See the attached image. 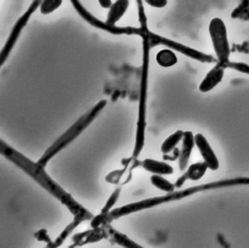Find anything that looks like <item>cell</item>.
Segmentation results:
<instances>
[{
	"instance_id": "cell-1",
	"label": "cell",
	"mask_w": 249,
	"mask_h": 248,
	"mask_svg": "<svg viewBox=\"0 0 249 248\" xmlns=\"http://www.w3.org/2000/svg\"><path fill=\"white\" fill-rule=\"evenodd\" d=\"M235 186H249V177H234V178H229V179H223L218 181H212L200 185L192 186L183 190L174 191L172 193L165 194L164 195L160 196H154L145 198L139 201H134L131 203L124 204L123 206L117 207L115 209H112L107 214H101L93 216V218L90 220V228H103L106 226H109L111 222L114 220H117L121 217L136 213L145 209H149L163 203L171 202V201H178L180 199L186 198L188 196H191L195 194L205 192L209 190H216V189H222V188H229V187H235Z\"/></svg>"
},
{
	"instance_id": "cell-2",
	"label": "cell",
	"mask_w": 249,
	"mask_h": 248,
	"mask_svg": "<svg viewBox=\"0 0 249 248\" xmlns=\"http://www.w3.org/2000/svg\"><path fill=\"white\" fill-rule=\"evenodd\" d=\"M0 155L16 164L49 194L54 196L68 209L74 218H78L83 222L90 221L93 218L94 215L76 201L70 194L65 192L53 179H52L43 166H41L37 161L35 162L31 160L18 151L15 150L2 139H0Z\"/></svg>"
},
{
	"instance_id": "cell-3",
	"label": "cell",
	"mask_w": 249,
	"mask_h": 248,
	"mask_svg": "<svg viewBox=\"0 0 249 248\" xmlns=\"http://www.w3.org/2000/svg\"><path fill=\"white\" fill-rule=\"evenodd\" d=\"M142 64L139 83V97L138 111L136 122L135 141L132 151V157L138 158L145 145V130H146V115L148 101V87H149V66H150V44L145 35L142 37Z\"/></svg>"
},
{
	"instance_id": "cell-4",
	"label": "cell",
	"mask_w": 249,
	"mask_h": 248,
	"mask_svg": "<svg viewBox=\"0 0 249 248\" xmlns=\"http://www.w3.org/2000/svg\"><path fill=\"white\" fill-rule=\"evenodd\" d=\"M107 101L105 99L99 100L90 110L82 115L77 121L74 122L72 125H70L41 156V158L37 160V162L45 167L48 162L54 158L59 152L65 149L70 143H72L86 128L89 126V124L97 118L100 112L105 108Z\"/></svg>"
},
{
	"instance_id": "cell-5",
	"label": "cell",
	"mask_w": 249,
	"mask_h": 248,
	"mask_svg": "<svg viewBox=\"0 0 249 248\" xmlns=\"http://www.w3.org/2000/svg\"><path fill=\"white\" fill-rule=\"evenodd\" d=\"M71 4L73 5L76 12L79 14V16L86 20L89 24L91 26L101 29L105 32L114 34V35H138L142 37L144 35V32L146 29H148V24L143 23L140 24L139 27L134 26H117V25H111L106 23L103 20H100L99 18H95L92 14H90L79 1H72Z\"/></svg>"
},
{
	"instance_id": "cell-6",
	"label": "cell",
	"mask_w": 249,
	"mask_h": 248,
	"mask_svg": "<svg viewBox=\"0 0 249 248\" xmlns=\"http://www.w3.org/2000/svg\"><path fill=\"white\" fill-rule=\"evenodd\" d=\"M144 35L147 37L151 48L156 47L158 45H162V46L167 47V49H169L171 51L178 52V53H182V54H184V55H186L190 58L197 60L199 62H202V63H214V62H216L217 63V59L213 55L204 53L199 52L196 49H193L191 47L183 45L179 42L173 41L169 38H166V37L160 36L159 34H156L154 32H151L149 30V28L145 30Z\"/></svg>"
},
{
	"instance_id": "cell-7",
	"label": "cell",
	"mask_w": 249,
	"mask_h": 248,
	"mask_svg": "<svg viewBox=\"0 0 249 248\" xmlns=\"http://www.w3.org/2000/svg\"><path fill=\"white\" fill-rule=\"evenodd\" d=\"M208 31L217 62L226 64L230 61L231 49L228 40L227 27L224 20L220 18H212L209 22Z\"/></svg>"
},
{
	"instance_id": "cell-8",
	"label": "cell",
	"mask_w": 249,
	"mask_h": 248,
	"mask_svg": "<svg viewBox=\"0 0 249 248\" xmlns=\"http://www.w3.org/2000/svg\"><path fill=\"white\" fill-rule=\"evenodd\" d=\"M41 1H33L30 3V5L28 6V8L26 9V11L17 19V21L15 22L5 44L3 45L2 49L0 50V68L5 64L6 60L8 59V57L10 56L12 51L15 48V45L17 44L22 30L24 29V27L27 25L30 18L32 17V15L34 14V12L39 8Z\"/></svg>"
},
{
	"instance_id": "cell-9",
	"label": "cell",
	"mask_w": 249,
	"mask_h": 248,
	"mask_svg": "<svg viewBox=\"0 0 249 248\" xmlns=\"http://www.w3.org/2000/svg\"><path fill=\"white\" fill-rule=\"evenodd\" d=\"M108 237L109 235L105 228H90L88 230L75 233L71 238L72 243L68 246V248H81L85 245L95 243Z\"/></svg>"
},
{
	"instance_id": "cell-10",
	"label": "cell",
	"mask_w": 249,
	"mask_h": 248,
	"mask_svg": "<svg viewBox=\"0 0 249 248\" xmlns=\"http://www.w3.org/2000/svg\"><path fill=\"white\" fill-rule=\"evenodd\" d=\"M195 145L197 147L202 159L203 162L206 164L207 168L211 170H217L219 168V159L213 151L212 147L208 143L205 136L201 133H196L194 135Z\"/></svg>"
},
{
	"instance_id": "cell-11",
	"label": "cell",
	"mask_w": 249,
	"mask_h": 248,
	"mask_svg": "<svg viewBox=\"0 0 249 248\" xmlns=\"http://www.w3.org/2000/svg\"><path fill=\"white\" fill-rule=\"evenodd\" d=\"M226 67L224 64L217 62L213 68H211L208 73L204 76L202 81L198 86V89L201 92H208L213 89L222 80L225 74Z\"/></svg>"
},
{
	"instance_id": "cell-12",
	"label": "cell",
	"mask_w": 249,
	"mask_h": 248,
	"mask_svg": "<svg viewBox=\"0 0 249 248\" xmlns=\"http://www.w3.org/2000/svg\"><path fill=\"white\" fill-rule=\"evenodd\" d=\"M207 166L203 161H197L195 163H192L187 170L179 177L174 183L175 188H181L187 180L191 181H198L200 178L203 177L207 170Z\"/></svg>"
},
{
	"instance_id": "cell-13",
	"label": "cell",
	"mask_w": 249,
	"mask_h": 248,
	"mask_svg": "<svg viewBox=\"0 0 249 248\" xmlns=\"http://www.w3.org/2000/svg\"><path fill=\"white\" fill-rule=\"evenodd\" d=\"M195 146L194 134L192 131H184V135L182 138V148L179 153V169L181 171L185 170L188 166V162L191 158V154L193 152Z\"/></svg>"
},
{
	"instance_id": "cell-14",
	"label": "cell",
	"mask_w": 249,
	"mask_h": 248,
	"mask_svg": "<svg viewBox=\"0 0 249 248\" xmlns=\"http://www.w3.org/2000/svg\"><path fill=\"white\" fill-rule=\"evenodd\" d=\"M141 166L146 171L153 173V175H170L174 171L169 163L149 158L141 160Z\"/></svg>"
},
{
	"instance_id": "cell-15",
	"label": "cell",
	"mask_w": 249,
	"mask_h": 248,
	"mask_svg": "<svg viewBox=\"0 0 249 248\" xmlns=\"http://www.w3.org/2000/svg\"><path fill=\"white\" fill-rule=\"evenodd\" d=\"M128 6H129V1L127 0H118L113 2L112 6L109 9L108 16L105 22L111 25H116L115 23L122 18V17L126 12Z\"/></svg>"
},
{
	"instance_id": "cell-16",
	"label": "cell",
	"mask_w": 249,
	"mask_h": 248,
	"mask_svg": "<svg viewBox=\"0 0 249 248\" xmlns=\"http://www.w3.org/2000/svg\"><path fill=\"white\" fill-rule=\"evenodd\" d=\"M106 229L108 235L112 238L113 242L124 247V248H144L143 246H141L140 244L136 243L135 241H133L131 238H129L127 235L124 234L123 232L115 230L114 228L109 226L103 227Z\"/></svg>"
},
{
	"instance_id": "cell-17",
	"label": "cell",
	"mask_w": 249,
	"mask_h": 248,
	"mask_svg": "<svg viewBox=\"0 0 249 248\" xmlns=\"http://www.w3.org/2000/svg\"><path fill=\"white\" fill-rule=\"evenodd\" d=\"M81 223H83V222L80 219L73 218V220L62 230V231L55 237L54 240H52L50 243L45 244V246L42 247V248H58V247H60L64 243L66 238L73 232V230Z\"/></svg>"
},
{
	"instance_id": "cell-18",
	"label": "cell",
	"mask_w": 249,
	"mask_h": 248,
	"mask_svg": "<svg viewBox=\"0 0 249 248\" xmlns=\"http://www.w3.org/2000/svg\"><path fill=\"white\" fill-rule=\"evenodd\" d=\"M131 180V171L123 168V169H116L108 173L105 177V181L109 184L123 186L126 183H128Z\"/></svg>"
},
{
	"instance_id": "cell-19",
	"label": "cell",
	"mask_w": 249,
	"mask_h": 248,
	"mask_svg": "<svg viewBox=\"0 0 249 248\" xmlns=\"http://www.w3.org/2000/svg\"><path fill=\"white\" fill-rule=\"evenodd\" d=\"M184 135V131L181 129H178L171 133L169 136H167L164 141L160 145V151L164 155H168L170 152H172L178 143L182 140Z\"/></svg>"
},
{
	"instance_id": "cell-20",
	"label": "cell",
	"mask_w": 249,
	"mask_h": 248,
	"mask_svg": "<svg viewBox=\"0 0 249 248\" xmlns=\"http://www.w3.org/2000/svg\"><path fill=\"white\" fill-rule=\"evenodd\" d=\"M156 61L161 67H171L177 63V56L173 51L162 49L157 53Z\"/></svg>"
},
{
	"instance_id": "cell-21",
	"label": "cell",
	"mask_w": 249,
	"mask_h": 248,
	"mask_svg": "<svg viewBox=\"0 0 249 248\" xmlns=\"http://www.w3.org/2000/svg\"><path fill=\"white\" fill-rule=\"evenodd\" d=\"M150 182L153 186H155L157 189L165 192L166 194L172 193L175 191V186L171 182H169L167 179L163 178L160 175H152L150 177Z\"/></svg>"
},
{
	"instance_id": "cell-22",
	"label": "cell",
	"mask_w": 249,
	"mask_h": 248,
	"mask_svg": "<svg viewBox=\"0 0 249 248\" xmlns=\"http://www.w3.org/2000/svg\"><path fill=\"white\" fill-rule=\"evenodd\" d=\"M232 18H238L242 20H249V0L241 1L231 14Z\"/></svg>"
},
{
	"instance_id": "cell-23",
	"label": "cell",
	"mask_w": 249,
	"mask_h": 248,
	"mask_svg": "<svg viewBox=\"0 0 249 248\" xmlns=\"http://www.w3.org/2000/svg\"><path fill=\"white\" fill-rule=\"evenodd\" d=\"M62 5V1L60 0H48L41 1L39 5L40 13L43 15H49L57 10Z\"/></svg>"
},
{
	"instance_id": "cell-24",
	"label": "cell",
	"mask_w": 249,
	"mask_h": 248,
	"mask_svg": "<svg viewBox=\"0 0 249 248\" xmlns=\"http://www.w3.org/2000/svg\"><path fill=\"white\" fill-rule=\"evenodd\" d=\"M121 192H122V187H118L114 190V192L111 194V195L108 197L107 201L105 202L104 206L102 207V209L100 211L101 214H107L108 212H110L112 210L113 206L116 204L118 198L120 197Z\"/></svg>"
},
{
	"instance_id": "cell-25",
	"label": "cell",
	"mask_w": 249,
	"mask_h": 248,
	"mask_svg": "<svg viewBox=\"0 0 249 248\" xmlns=\"http://www.w3.org/2000/svg\"><path fill=\"white\" fill-rule=\"evenodd\" d=\"M226 68H231L235 71L244 73L249 75V64L243 63V62H236V61H229L226 64H224Z\"/></svg>"
},
{
	"instance_id": "cell-26",
	"label": "cell",
	"mask_w": 249,
	"mask_h": 248,
	"mask_svg": "<svg viewBox=\"0 0 249 248\" xmlns=\"http://www.w3.org/2000/svg\"><path fill=\"white\" fill-rule=\"evenodd\" d=\"M121 163L123 164L124 168H126L130 171H132L133 168L135 167H138V166H141V161L137 159V158H134V157H129V158H125V159H123Z\"/></svg>"
},
{
	"instance_id": "cell-27",
	"label": "cell",
	"mask_w": 249,
	"mask_h": 248,
	"mask_svg": "<svg viewBox=\"0 0 249 248\" xmlns=\"http://www.w3.org/2000/svg\"><path fill=\"white\" fill-rule=\"evenodd\" d=\"M34 238L37 241L44 242L45 244L50 243L52 241V238L49 235V232L46 229H39L34 232Z\"/></svg>"
},
{
	"instance_id": "cell-28",
	"label": "cell",
	"mask_w": 249,
	"mask_h": 248,
	"mask_svg": "<svg viewBox=\"0 0 249 248\" xmlns=\"http://www.w3.org/2000/svg\"><path fill=\"white\" fill-rule=\"evenodd\" d=\"M145 2L154 8H163L167 4L166 0H146Z\"/></svg>"
},
{
	"instance_id": "cell-29",
	"label": "cell",
	"mask_w": 249,
	"mask_h": 248,
	"mask_svg": "<svg viewBox=\"0 0 249 248\" xmlns=\"http://www.w3.org/2000/svg\"><path fill=\"white\" fill-rule=\"evenodd\" d=\"M98 4H99L102 8H109V9H110V7H111L112 4H113V1H111V0H99V1H98Z\"/></svg>"
}]
</instances>
